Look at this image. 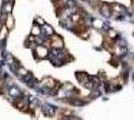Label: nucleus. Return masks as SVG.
<instances>
[{
	"label": "nucleus",
	"instance_id": "obj_1",
	"mask_svg": "<svg viewBox=\"0 0 134 120\" xmlns=\"http://www.w3.org/2000/svg\"><path fill=\"white\" fill-rule=\"evenodd\" d=\"M10 94L13 95V96H18L20 93H19V90H18V89L12 88V89H10Z\"/></svg>",
	"mask_w": 134,
	"mask_h": 120
}]
</instances>
